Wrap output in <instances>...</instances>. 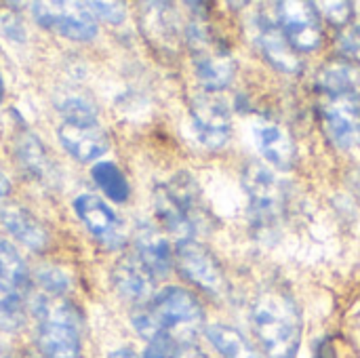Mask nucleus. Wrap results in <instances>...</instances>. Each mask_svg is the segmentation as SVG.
I'll use <instances>...</instances> for the list:
<instances>
[{
	"label": "nucleus",
	"instance_id": "obj_3",
	"mask_svg": "<svg viewBox=\"0 0 360 358\" xmlns=\"http://www.w3.org/2000/svg\"><path fill=\"white\" fill-rule=\"evenodd\" d=\"M251 325L268 357L295 358L302 340V314L295 298L285 287H266L255 298Z\"/></svg>",
	"mask_w": 360,
	"mask_h": 358
},
{
	"label": "nucleus",
	"instance_id": "obj_25",
	"mask_svg": "<svg viewBox=\"0 0 360 358\" xmlns=\"http://www.w3.org/2000/svg\"><path fill=\"white\" fill-rule=\"evenodd\" d=\"M36 281L40 283V287L46 293H51L55 298H61L65 291H70V279H68V274L63 270H59V268H53V266L40 268L38 274H36Z\"/></svg>",
	"mask_w": 360,
	"mask_h": 358
},
{
	"label": "nucleus",
	"instance_id": "obj_29",
	"mask_svg": "<svg viewBox=\"0 0 360 358\" xmlns=\"http://www.w3.org/2000/svg\"><path fill=\"white\" fill-rule=\"evenodd\" d=\"M175 346L173 342H152L143 358H175Z\"/></svg>",
	"mask_w": 360,
	"mask_h": 358
},
{
	"label": "nucleus",
	"instance_id": "obj_5",
	"mask_svg": "<svg viewBox=\"0 0 360 358\" xmlns=\"http://www.w3.org/2000/svg\"><path fill=\"white\" fill-rule=\"evenodd\" d=\"M38 348L44 358H80L82 321L80 312L65 300L36 302Z\"/></svg>",
	"mask_w": 360,
	"mask_h": 358
},
{
	"label": "nucleus",
	"instance_id": "obj_18",
	"mask_svg": "<svg viewBox=\"0 0 360 358\" xmlns=\"http://www.w3.org/2000/svg\"><path fill=\"white\" fill-rule=\"evenodd\" d=\"M135 245H137L135 255L154 274V279H162L169 274L173 264V251L169 247V241L158 228L150 224H141L135 234Z\"/></svg>",
	"mask_w": 360,
	"mask_h": 358
},
{
	"label": "nucleus",
	"instance_id": "obj_8",
	"mask_svg": "<svg viewBox=\"0 0 360 358\" xmlns=\"http://www.w3.org/2000/svg\"><path fill=\"white\" fill-rule=\"evenodd\" d=\"M32 15L44 30H53L78 42L97 36V19L86 2H32Z\"/></svg>",
	"mask_w": 360,
	"mask_h": 358
},
{
	"label": "nucleus",
	"instance_id": "obj_21",
	"mask_svg": "<svg viewBox=\"0 0 360 358\" xmlns=\"http://www.w3.org/2000/svg\"><path fill=\"white\" fill-rule=\"evenodd\" d=\"M91 175L97 184V188L114 203H127L131 194V186L124 177V173L110 160L95 162L91 169Z\"/></svg>",
	"mask_w": 360,
	"mask_h": 358
},
{
	"label": "nucleus",
	"instance_id": "obj_26",
	"mask_svg": "<svg viewBox=\"0 0 360 358\" xmlns=\"http://www.w3.org/2000/svg\"><path fill=\"white\" fill-rule=\"evenodd\" d=\"M86 6H89V11L93 13V17L97 19H103V21H108V23H122L124 21V17H127V6H124V2H105V0H91V2H86Z\"/></svg>",
	"mask_w": 360,
	"mask_h": 358
},
{
	"label": "nucleus",
	"instance_id": "obj_28",
	"mask_svg": "<svg viewBox=\"0 0 360 358\" xmlns=\"http://www.w3.org/2000/svg\"><path fill=\"white\" fill-rule=\"evenodd\" d=\"M340 44L342 49L352 55V57H360V27L359 25H350L346 27V32L342 34L340 38Z\"/></svg>",
	"mask_w": 360,
	"mask_h": 358
},
{
	"label": "nucleus",
	"instance_id": "obj_31",
	"mask_svg": "<svg viewBox=\"0 0 360 358\" xmlns=\"http://www.w3.org/2000/svg\"><path fill=\"white\" fill-rule=\"evenodd\" d=\"M110 358H139L133 350H129V348H120V350H116V352H112Z\"/></svg>",
	"mask_w": 360,
	"mask_h": 358
},
{
	"label": "nucleus",
	"instance_id": "obj_27",
	"mask_svg": "<svg viewBox=\"0 0 360 358\" xmlns=\"http://www.w3.org/2000/svg\"><path fill=\"white\" fill-rule=\"evenodd\" d=\"M319 8H323V15L327 17V21H331L333 25H348V21L352 19V4L350 2H321L316 4Z\"/></svg>",
	"mask_w": 360,
	"mask_h": 358
},
{
	"label": "nucleus",
	"instance_id": "obj_10",
	"mask_svg": "<svg viewBox=\"0 0 360 358\" xmlns=\"http://www.w3.org/2000/svg\"><path fill=\"white\" fill-rule=\"evenodd\" d=\"M175 262L179 272L207 293L221 295L226 291V276L219 262L196 241L177 243Z\"/></svg>",
	"mask_w": 360,
	"mask_h": 358
},
{
	"label": "nucleus",
	"instance_id": "obj_20",
	"mask_svg": "<svg viewBox=\"0 0 360 358\" xmlns=\"http://www.w3.org/2000/svg\"><path fill=\"white\" fill-rule=\"evenodd\" d=\"M0 281L13 287L19 295L32 289V274L27 264L17 253V249L4 238H0Z\"/></svg>",
	"mask_w": 360,
	"mask_h": 358
},
{
	"label": "nucleus",
	"instance_id": "obj_1",
	"mask_svg": "<svg viewBox=\"0 0 360 358\" xmlns=\"http://www.w3.org/2000/svg\"><path fill=\"white\" fill-rule=\"evenodd\" d=\"M319 110L327 137L344 150L360 143V68L331 61L319 76Z\"/></svg>",
	"mask_w": 360,
	"mask_h": 358
},
{
	"label": "nucleus",
	"instance_id": "obj_22",
	"mask_svg": "<svg viewBox=\"0 0 360 358\" xmlns=\"http://www.w3.org/2000/svg\"><path fill=\"white\" fill-rule=\"evenodd\" d=\"M207 338L226 358H259V354L251 348V344L232 327L226 325H211L207 329Z\"/></svg>",
	"mask_w": 360,
	"mask_h": 358
},
{
	"label": "nucleus",
	"instance_id": "obj_30",
	"mask_svg": "<svg viewBox=\"0 0 360 358\" xmlns=\"http://www.w3.org/2000/svg\"><path fill=\"white\" fill-rule=\"evenodd\" d=\"M175 358H207L192 342L186 344H177L175 346Z\"/></svg>",
	"mask_w": 360,
	"mask_h": 358
},
{
	"label": "nucleus",
	"instance_id": "obj_12",
	"mask_svg": "<svg viewBox=\"0 0 360 358\" xmlns=\"http://www.w3.org/2000/svg\"><path fill=\"white\" fill-rule=\"evenodd\" d=\"M74 211L86 230L105 247L120 249L127 243V228L122 219L95 194H80L74 200Z\"/></svg>",
	"mask_w": 360,
	"mask_h": 358
},
{
	"label": "nucleus",
	"instance_id": "obj_33",
	"mask_svg": "<svg viewBox=\"0 0 360 358\" xmlns=\"http://www.w3.org/2000/svg\"><path fill=\"white\" fill-rule=\"evenodd\" d=\"M8 188H11V186H8V179L0 173V200L8 194Z\"/></svg>",
	"mask_w": 360,
	"mask_h": 358
},
{
	"label": "nucleus",
	"instance_id": "obj_23",
	"mask_svg": "<svg viewBox=\"0 0 360 358\" xmlns=\"http://www.w3.org/2000/svg\"><path fill=\"white\" fill-rule=\"evenodd\" d=\"M143 32L158 42H169L175 36L173 23V6L167 2H148L143 4Z\"/></svg>",
	"mask_w": 360,
	"mask_h": 358
},
{
	"label": "nucleus",
	"instance_id": "obj_4",
	"mask_svg": "<svg viewBox=\"0 0 360 358\" xmlns=\"http://www.w3.org/2000/svg\"><path fill=\"white\" fill-rule=\"evenodd\" d=\"M61 124H59V141L61 146L80 162H93L101 154H105L110 141L103 127L97 120V108L89 97L70 95L59 106Z\"/></svg>",
	"mask_w": 360,
	"mask_h": 358
},
{
	"label": "nucleus",
	"instance_id": "obj_9",
	"mask_svg": "<svg viewBox=\"0 0 360 358\" xmlns=\"http://www.w3.org/2000/svg\"><path fill=\"white\" fill-rule=\"evenodd\" d=\"M276 19L295 51H316L323 42V25L314 2H278Z\"/></svg>",
	"mask_w": 360,
	"mask_h": 358
},
{
	"label": "nucleus",
	"instance_id": "obj_7",
	"mask_svg": "<svg viewBox=\"0 0 360 358\" xmlns=\"http://www.w3.org/2000/svg\"><path fill=\"white\" fill-rule=\"evenodd\" d=\"M243 186L249 194L251 215L255 224L262 228L278 224L285 213L287 192L283 184L274 177V173L259 162H251L243 173Z\"/></svg>",
	"mask_w": 360,
	"mask_h": 358
},
{
	"label": "nucleus",
	"instance_id": "obj_19",
	"mask_svg": "<svg viewBox=\"0 0 360 358\" xmlns=\"http://www.w3.org/2000/svg\"><path fill=\"white\" fill-rule=\"evenodd\" d=\"M165 192L169 194V198L175 203V207L194 224V228L198 230V226H202L209 217L205 205H202V194L194 181V177L179 173L175 177H171V181H167Z\"/></svg>",
	"mask_w": 360,
	"mask_h": 358
},
{
	"label": "nucleus",
	"instance_id": "obj_34",
	"mask_svg": "<svg viewBox=\"0 0 360 358\" xmlns=\"http://www.w3.org/2000/svg\"><path fill=\"white\" fill-rule=\"evenodd\" d=\"M4 99V80H2V72H0V103Z\"/></svg>",
	"mask_w": 360,
	"mask_h": 358
},
{
	"label": "nucleus",
	"instance_id": "obj_2",
	"mask_svg": "<svg viewBox=\"0 0 360 358\" xmlns=\"http://www.w3.org/2000/svg\"><path fill=\"white\" fill-rule=\"evenodd\" d=\"M202 308L190 291L181 287H167L158 291L148 304L139 306L133 312L131 323L150 344H186L192 342L202 325Z\"/></svg>",
	"mask_w": 360,
	"mask_h": 358
},
{
	"label": "nucleus",
	"instance_id": "obj_16",
	"mask_svg": "<svg viewBox=\"0 0 360 358\" xmlns=\"http://www.w3.org/2000/svg\"><path fill=\"white\" fill-rule=\"evenodd\" d=\"M257 42L266 55V59L283 70V72H289V74H295L300 72L302 68V61L297 57V51L291 46V42L287 40L278 19H270L266 15H262L259 19V36H257Z\"/></svg>",
	"mask_w": 360,
	"mask_h": 358
},
{
	"label": "nucleus",
	"instance_id": "obj_17",
	"mask_svg": "<svg viewBox=\"0 0 360 358\" xmlns=\"http://www.w3.org/2000/svg\"><path fill=\"white\" fill-rule=\"evenodd\" d=\"M0 222L11 236L23 243L32 251H44L49 245V230L46 226L25 207L21 205H6L0 209Z\"/></svg>",
	"mask_w": 360,
	"mask_h": 358
},
{
	"label": "nucleus",
	"instance_id": "obj_14",
	"mask_svg": "<svg viewBox=\"0 0 360 358\" xmlns=\"http://www.w3.org/2000/svg\"><path fill=\"white\" fill-rule=\"evenodd\" d=\"M15 156L19 160L21 171L44 186H53L59 181V169L53 162V158L46 154L42 141L30 133V131H21L15 139Z\"/></svg>",
	"mask_w": 360,
	"mask_h": 358
},
{
	"label": "nucleus",
	"instance_id": "obj_6",
	"mask_svg": "<svg viewBox=\"0 0 360 358\" xmlns=\"http://www.w3.org/2000/svg\"><path fill=\"white\" fill-rule=\"evenodd\" d=\"M188 44L194 57V70L207 93L226 89L236 72L234 59L228 49L215 38V34L205 23L188 25Z\"/></svg>",
	"mask_w": 360,
	"mask_h": 358
},
{
	"label": "nucleus",
	"instance_id": "obj_24",
	"mask_svg": "<svg viewBox=\"0 0 360 358\" xmlns=\"http://www.w3.org/2000/svg\"><path fill=\"white\" fill-rule=\"evenodd\" d=\"M25 325V306L21 295L0 281V329L19 331Z\"/></svg>",
	"mask_w": 360,
	"mask_h": 358
},
{
	"label": "nucleus",
	"instance_id": "obj_15",
	"mask_svg": "<svg viewBox=\"0 0 360 358\" xmlns=\"http://www.w3.org/2000/svg\"><path fill=\"white\" fill-rule=\"evenodd\" d=\"M253 139L259 154L278 169H291L295 162V141L291 133L274 122V120H259L253 127Z\"/></svg>",
	"mask_w": 360,
	"mask_h": 358
},
{
	"label": "nucleus",
	"instance_id": "obj_11",
	"mask_svg": "<svg viewBox=\"0 0 360 358\" xmlns=\"http://www.w3.org/2000/svg\"><path fill=\"white\" fill-rule=\"evenodd\" d=\"M192 129L196 139L209 148L219 150L228 143L232 133V118L228 106L213 93H205L192 103Z\"/></svg>",
	"mask_w": 360,
	"mask_h": 358
},
{
	"label": "nucleus",
	"instance_id": "obj_32",
	"mask_svg": "<svg viewBox=\"0 0 360 358\" xmlns=\"http://www.w3.org/2000/svg\"><path fill=\"white\" fill-rule=\"evenodd\" d=\"M0 358H19L4 342H0Z\"/></svg>",
	"mask_w": 360,
	"mask_h": 358
},
{
	"label": "nucleus",
	"instance_id": "obj_13",
	"mask_svg": "<svg viewBox=\"0 0 360 358\" xmlns=\"http://www.w3.org/2000/svg\"><path fill=\"white\" fill-rule=\"evenodd\" d=\"M112 283L116 287V291L143 306L148 304L156 293H154V274L143 266V262L131 253V255H124L116 262L114 270H112Z\"/></svg>",
	"mask_w": 360,
	"mask_h": 358
}]
</instances>
